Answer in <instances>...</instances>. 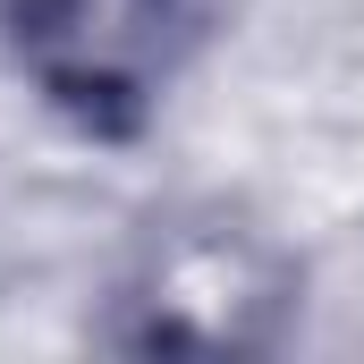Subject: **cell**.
<instances>
[{
	"label": "cell",
	"instance_id": "cell-1",
	"mask_svg": "<svg viewBox=\"0 0 364 364\" xmlns=\"http://www.w3.org/2000/svg\"><path fill=\"white\" fill-rule=\"evenodd\" d=\"M195 0H9V43L34 93L85 127H127L178 77Z\"/></svg>",
	"mask_w": 364,
	"mask_h": 364
},
{
	"label": "cell",
	"instance_id": "cell-2",
	"mask_svg": "<svg viewBox=\"0 0 364 364\" xmlns=\"http://www.w3.org/2000/svg\"><path fill=\"white\" fill-rule=\"evenodd\" d=\"M279 279L272 246L237 220H186L170 229L153 255H144V279H136V305H144V348H255L272 331Z\"/></svg>",
	"mask_w": 364,
	"mask_h": 364
}]
</instances>
